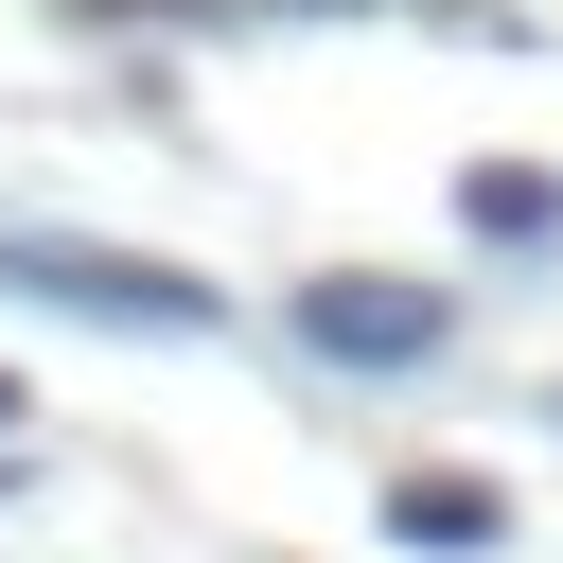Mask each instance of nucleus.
<instances>
[{
    "label": "nucleus",
    "instance_id": "1",
    "mask_svg": "<svg viewBox=\"0 0 563 563\" xmlns=\"http://www.w3.org/2000/svg\"><path fill=\"white\" fill-rule=\"evenodd\" d=\"M0 282L53 299V317H106V334H211V317H229L194 264H158V246H88V229H0Z\"/></svg>",
    "mask_w": 563,
    "mask_h": 563
},
{
    "label": "nucleus",
    "instance_id": "2",
    "mask_svg": "<svg viewBox=\"0 0 563 563\" xmlns=\"http://www.w3.org/2000/svg\"><path fill=\"white\" fill-rule=\"evenodd\" d=\"M282 334H299L317 369H422V352L457 334V299H440V282H387V264H334V282L282 299Z\"/></svg>",
    "mask_w": 563,
    "mask_h": 563
},
{
    "label": "nucleus",
    "instance_id": "4",
    "mask_svg": "<svg viewBox=\"0 0 563 563\" xmlns=\"http://www.w3.org/2000/svg\"><path fill=\"white\" fill-rule=\"evenodd\" d=\"M457 229H475V246H545V229H563V176H528V158H475V176H457Z\"/></svg>",
    "mask_w": 563,
    "mask_h": 563
},
{
    "label": "nucleus",
    "instance_id": "5",
    "mask_svg": "<svg viewBox=\"0 0 563 563\" xmlns=\"http://www.w3.org/2000/svg\"><path fill=\"white\" fill-rule=\"evenodd\" d=\"M0 422H18V369H0Z\"/></svg>",
    "mask_w": 563,
    "mask_h": 563
},
{
    "label": "nucleus",
    "instance_id": "3",
    "mask_svg": "<svg viewBox=\"0 0 563 563\" xmlns=\"http://www.w3.org/2000/svg\"><path fill=\"white\" fill-rule=\"evenodd\" d=\"M387 545L475 563V545H510V493H493V475H387Z\"/></svg>",
    "mask_w": 563,
    "mask_h": 563
}]
</instances>
